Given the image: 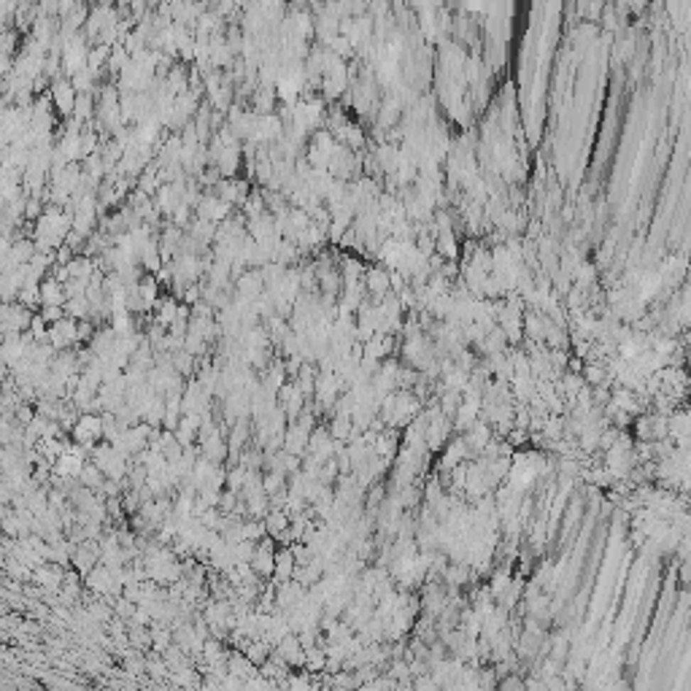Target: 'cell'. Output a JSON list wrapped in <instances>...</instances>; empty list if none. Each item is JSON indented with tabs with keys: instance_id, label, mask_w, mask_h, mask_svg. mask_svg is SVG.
<instances>
[{
	"instance_id": "obj_1",
	"label": "cell",
	"mask_w": 691,
	"mask_h": 691,
	"mask_svg": "<svg viewBox=\"0 0 691 691\" xmlns=\"http://www.w3.org/2000/svg\"><path fill=\"white\" fill-rule=\"evenodd\" d=\"M103 435V416H82L73 427V437L82 448H92Z\"/></svg>"
},
{
	"instance_id": "obj_2",
	"label": "cell",
	"mask_w": 691,
	"mask_h": 691,
	"mask_svg": "<svg viewBox=\"0 0 691 691\" xmlns=\"http://www.w3.org/2000/svg\"><path fill=\"white\" fill-rule=\"evenodd\" d=\"M251 567L257 575H265V578L276 572V551H273L271 540H262L257 545V551L251 556Z\"/></svg>"
},
{
	"instance_id": "obj_3",
	"label": "cell",
	"mask_w": 691,
	"mask_h": 691,
	"mask_svg": "<svg viewBox=\"0 0 691 691\" xmlns=\"http://www.w3.org/2000/svg\"><path fill=\"white\" fill-rule=\"evenodd\" d=\"M41 300L43 305H65L68 303V292H65V284L60 278H49L41 284Z\"/></svg>"
},
{
	"instance_id": "obj_4",
	"label": "cell",
	"mask_w": 691,
	"mask_h": 691,
	"mask_svg": "<svg viewBox=\"0 0 691 691\" xmlns=\"http://www.w3.org/2000/svg\"><path fill=\"white\" fill-rule=\"evenodd\" d=\"M295 567H298V562H295L292 548H284V551H278V554H276V572H273V575H276V581H278V583L292 581Z\"/></svg>"
},
{
	"instance_id": "obj_5",
	"label": "cell",
	"mask_w": 691,
	"mask_h": 691,
	"mask_svg": "<svg viewBox=\"0 0 691 691\" xmlns=\"http://www.w3.org/2000/svg\"><path fill=\"white\" fill-rule=\"evenodd\" d=\"M230 214V203L227 200H222V197H205L203 205H200V217L205 219V222H222V219Z\"/></svg>"
},
{
	"instance_id": "obj_6",
	"label": "cell",
	"mask_w": 691,
	"mask_h": 691,
	"mask_svg": "<svg viewBox=\"0 0 691 691\" xmlns=\"http://www.w3.org/2000/svg\"><path fill=\"white\" fill-rule=\"evenodd\" d=\"M76 100H79V97H76V87H70V84H65V82L55 84V103L62 114H70V111L76 109Z\"/></svg>"
},
{
	"instance_id": "obj_7",
	"label": "cell",
	"mask_w": 691,
	"mask_h": 691,
	"mask_svg": "<svg viewBox=\"0 0 691 691\" xmlns=\"http://www.w3.org/2000/svg\"><path fill=\"white\" fill-rule=\"evenodd\" d=\"M265 524H268V532H271V535H278V538H281V532H286V527H289V513H286V511H273V513L265 518Z\"/></svg>"
},
{
	"instance_id": "obj_8",
	"label": "cell",
	"mask_w": 691,
	"mask_h": 691,
	"mask_svg": "<svg viewBox=\"0 0 691 691\" xmlns=\"http://www.w3.org/2000/svg\"><path fill=\"white\" fill-rule=\"evenodd\" d=\"M349 430H352V424H349L346 416H335L332 427H330V432H332L335 440H346V437H349Z\"/></svg>"
},
{
	"instance_id": "obj_9",
	"label": "cell",
	"mask_w": 691,
	"mask_h": 691,
	"mask_svg": "<svg viewBox=\"0 0 691 691\" xmlns=\"http://www.w3.org/2000/svg\"><path fill=\"white\" fill-rule=\"evenodd\" d=\"M16 419L22 421V424H30V421L36 419V416L30 413V408H28V406H19V408H16Z\"/></svg>"
},
{
	"instance_id": "obj_10",
	"label": "cell",
	"mask_w": 691,
	"mask_h": 691,
	"mask_svg": "<svg viewBox=\"0 0 691 691\" xmlns=\"http://www.w3.org/2000/svg\"><path fill=\"white\" fill-rule=\"evenodd\" d=\"M251 664H254V662L246 656V662H241V667H251ZM254 667H257V664H254ZM230 670L235 673V675H238V673H241V675H244V673H251V670H238V659H232V662H230Z\"/></svg>"
}]
</instances>
